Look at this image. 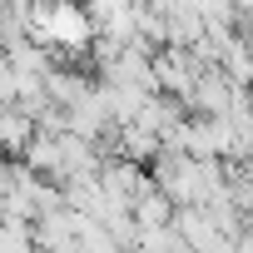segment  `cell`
I'll return each instance as SVG.
<instances>
[{"label":"cell","mask_w":253,"mask_h":253,"mask_svg":"<svg viewBox=\"0 0 253 253\" xmlns=\"http://www.w3.org/2000/svg\"><path fill=\"white\" fill-rule=\"evenodd\" d=\"M0 253H35V228L20 218H0Z\"/></svg>","instance_id":"2"},{"label":"cell","mask_w":253,"mask_h":253,"mask_svg":"<svg viewBox=\"0 0 253 253\" xmlns=\"http://www.w3.org/2000/svg\"><path fill=\"white\" fill-rule=\"evenodd\" d=\"M35 134H40V119L25 104H5L0 109V159H25Z\"/></svg>","instance_id":"1"}]
</instances>
